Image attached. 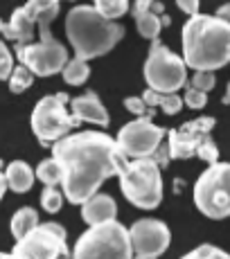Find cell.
Segmentation results:
<instances>
[{
  "instance_id": "obj_1",
  "label": "cell",
  "mask_w": 230,
  "mask_h": 259,
  "mask_svg": "<svg viewBox=\"0 0 230 259\" xmlns=\"http://www.w3.org/2000/svg\"><path fill=\"white\" fill-rule=\"evenodd\" d=\"M52 147V158L61 165L63 198L82 205L88 196L99 192L102 183L118 176L129 160L111 136L102 131H82L59 138Z\"/></svg>"
},
{
  "instance_id": "obj_2",
  "label": "cell",
  "mask_w": 230,
  "mask_h": 259,
  "mask_svg": "<svg viewBox=\"0 0 230 259\" xmlns=\"http://www.w3.org/2000/svg\"><path fill=\"white\" fill-rule=\"evenodd\" d=\"M183 61L192 70H219L230 61V23L194 14L183 25Z\"/></svg>"
},
{
  "instance_id": "obj_3",
  "label": "cell",
  "mask_w": 230,
  "mask_h": 259,
  "mask_svg": "<svg viewBox=\"0 0 230 259\" xmlns=\"http://www.w3.org/2000/svg\"><path fill=\"white\" fill-rule=\"evenodd\" d=\"M66 34L77 59H95L108 54L124 36V27L104 18L93 5H77L66 16Z\"/></svg>"
},
{
  "instance_id": "obj_4",
  "label": "cell",
  "mask_w": 230,
  "mask_h": 259,
  "mask_svg": "<svg viewBox=\"0 0 230 259\" xmlns=\"http://www.w3.org/2000/svg\"><path fill=\"white\" fill-rule=\"evenodd\" d=\"M120 189L124 198L140 210H154L163 201L161 167L151 158H133L120 169Z\"/></svg>"
},
{
  "instance_id": "obj_5",
  "label": "cell",
  "mask_w": 230,
  "mask_h": 259,
  "mask_svg": "<svg viewBox=\"0 0 230 259\" xmlns=\"http://www.w3.org/2000/svg\"><path fill=\"white\" fill-rule=\"evenodd\" d=\"M72 259H131L129 230L120 221L91 226L74 243Z\"/></svg>"
},
{
  "instance_id": "obj_6",
  "label": "cell",
  "mask_w": 230,
  "mask_h": 259,
  "mask_svg": "<svg viewBox=\"0 0 230 259\" xmlns=\"http://www.w3.org/2000/svg\"><path fill=\"white\" fill-rule=\"evenodd\" d=\"M194 203L208 219L221 221L230 217V165L214 162L194 183Z\"/></svg>"
},
{
  "instance_id": "obj_7",
  "label": "cell",
  "mask_w": 230,
  "mask_h": 259,
  "mask_svg": "<svg viewBox=\"0 0 230 259\" xmlns=\"http://www.w3.org/2000/svg\"><path fill=\"white\" fill-rule=\"evenodd\" d=\"M144 79L156 93H176L187 81V66L183 57L174 54L158 38H154L149 57L144 61Z\"/></svg>"
},
{
  "instance_id": "obj_8",
  "label": "cell",
  "mask_w": 230,
  "mask_h": 259,
  "mask_svg": "<svg viewBox=\"0 0 230 259\" xmlns=\"http://www.w3.org/2000/svg\"><path fill=\"white\" fill-rule=\"evenodd\" d=\"M66 104H68V95L59 93V95H48V97L39 99V104L34 106L32 131L43 147L57 142L59 138L68 136L79 124L77 119L66 111Z\"/></svg>"
},
{
  "instance_id": "obj_9",
  "label": "cell",
  "mask_w": 230,
  "mask_h": 259,
  "mask_svg": "<svg viewBox=\"0 0 230 259\" xmlns=\"http://www.w3.org/2000/svg\"><path fill=\"white\" fill-rule=\"evenodd\" d=\"M68 232L61 223H39L25 237L16 239L14 255L21 259H59L68 250Z\"/></svg>"
},
{
  "instance_id": "obj_10",
  "label": "cell",
  "mask_w": 230,
  "mask_h": 259,
  "mask_svg": "<svg viewBox=\"0 0 230 259\" xmlns=\"http://www.w3.org/2000/svg\"><path fill=\"white\" fill-rule=\"evenodd\" d=\"M16 57L25 68L34 77H52V74L61 72V68L68 61L66 46L59 43L57 38H48V41L39 43H25V46H16Z\"/></svg>"
},
{
  "instance_id": "obj_11",
  "label": "cell",
  "mask_w": 230,
  "mask_h": 259,
  "mask_svg": "<svg viewBox=\"0 0 230 259\" xmlns=\"http://www.w3.org/2000/svg\"><path fill=\"white\" fill-rule=\"evenodd\" d=\"M165 128L149 117H136L120 128L115 144L127 158H149L163 142Z\"/></svg>"
},
{
  "instance_id": "obj_12",
  "label": "cell",
  "mask_w": 230,
  "mask_h": 259,
  "mask_svg": "<svg viewBox=\"0 0 230 259\" xmlns=\"http://www.w3.org/2000/svg\"><path fill=\"white\" fill-rule=\"evenodd\" d=\"M169 228L156 219H140L129 228L131 259H158L169 246Z\"/></svg>"
},
{
  "instance_id": "obj_13",
  "label": "cell",
  "mask_w": 230,
  "mask_h": 259,
  "mask_svg": "<svg viewBox=\"0 0 230 259\" xmlns=\"http://www.w3.org/2000/svg\"><path fill=\"white\" fill-rule=\"evenodd\" d=\"M212 128H214V117H197L192 122L181 124L178 128H172L167 144L169 158H176V160L192 158L197 147L201 144L203 138L210 136Z\"/></svg>"
},
{
  "instance_id": "obj_14",
  "label": "cell",
  "mask_w": 230,
  "mask_h": 259,
  "mask_svg": "<svg viewBox=\"0 0 230 259\" xmlns=\"http://www.w3.org/2000/svg\"><path fill=\"white\" fill-rule=\"evenodd\" d=\"M34 27H36V12H34L32 3L18 7L7 23L0 21V34H3L5 38H9V41H14L16 46L32 43Z\"/></svg>"
},
{
  "instance_id": "obj_15",
  "label": "cell",
  "mask_w": 230,
  "mask_h": 259,
  "mask_svg": "<svg viewBox=\"0 0 230 259\" xmlns=\"http://www.w3.org/2000/svg\"><path fill=\"white\" fill-rule=\"evenodd\" d=\"M70 111H72V117L77 122H91L97 124V126H108V122H111L108 111L104 108V104L99 102V97L93 91L74 97L70 102Z\"/></svg>"
},
{
  "instance_id": "obj_16",
  "label": "cell",
  "mask_w": 230,
  "mask_h": 259,
  "mask_svg": "<svg viewBox=\"0 0 230 259\" xmlns=\"http://www.w3.org/2000/svg\"><path fill=\"white\" fill-rule=\"evenodd\" d=\"M118 214V205L108 194H99L95 192L93 196H88L82 203V219L88 226H97V223H106L113 221Z\"/></svg>"
},
{
  "instance_id": "obj_17",
  "label": "cell",
  "mask_w": 230,
  "mask_h": 259,
  "mask_svg": "<svg viewBox=\"0 0 230 259\" xmlns=\"http://www.w3.org/2000/svg\"><path fill=\"white\" fill-rule=\"evenodd\" d=\"M5 183H7V187H12V192L16 194H25L29 192L34 185V169L27 165L25 160H14L9 162L7 169H5Z\"/></svg>"
},
{
  "instance_id": "obj_18",
  "label": "cell",
  "mask_w": 230,
  "mask_h": 259,
  "mask_svg": "<svg viewBox=\"0 0 230 259\" xmlns=\"http://www.w3.org/2000/svg\"><path fill=\"white\" fill-rule=\"evenodd\" d=\"M142 99L154 111H156V106L163 108L165 115H178L183 111V97H178L176 93H156L149 88V91H144Z\"/></svg>"
},
{
  "instance_id": "obj_19",
  "label": "cell",
  "mask_w": 230,
  "mask_h": 259,
  "mask_svg": "<svg viewBox=\"0 0 230 259\" xmlns=\"http://www.w3.org/2000/svg\"><path fill=\"white\" fill-rule=\"evenodd\" d=\"M36 226H39V214H36V210H32V207H21V210L12 217V235H14V239L25 237Z\"/></svg>"
},
{
  "instance_id": "obj_20",
  "label": "cell",
  "mask_w": 230,
  "mask_h": 259,
  "mask_svg": "<svg viewBox=\"0 0 230 259\" xmlns=\"http://www.w3.org/2000/svg\"><path fill=\"white\" fill-rule=\"evenodd\" d=\"M61 74L70 86H82V83H86L88 77H91V68H88V61L74 57V59H70V61H66V66L61 68Z\"/></svg>"
},
{
  "instance_id": "obj_21",
  "label": "cell",
  "mask_w": 230,
  "mask_h": 259,
  "mask_svg": "<svg viewBox=\"0 0 230 259\" xmlns=\"http://www.w3.org/2000/svg\"><path fill=\"white\" fill-rule=\"evenodd\" d=\"M136 27L138 32L142 34L144 38H149V41H154V38H158V34H161V27H163V16H158L154 9H149V12H140L136 14Z\"/></svg>"
},
{
  "instance_id": "obj_22",
  "label": "cell",
  "mask_w": 230,
  "mask_h": 259,
  "mask_svg": "<svg viewBox=\"0 0 230 259\" xmlns=\"http://www.w3.org/2000/svg\"><path fill=\"white\" fill-rule=\"evenodd\" d=\"M34 176L39 178V181L43 183V185H50V187H57L61 185V178H63V169L59 165L54 158H46V160L39 162L36 171H34Z\"/></svg>"
},
{
  "instance_id": "obj_23",
  "label": "cell",
  "mask_w": 230,
  "mask_h": 259,
  "mask_svg": "<svg viewBox=\"0 0 230 259\" xmlns=\"http://www.w3.org/2000/svg\"><path fill=\"white\" fill-rule=\"evenodd\" d=\"M93 7L108 21L122 18L129 12V0H93Z\"/></svg>"
},
{
  "instance_id": "obj_24",
  "label": "cell",
  "mask_w": 230,
  "mask_h": 259,
  "mask_svg": "<svg viewBox=\"0 0 230 259\" xmlns=\"http://www.w3.org/2000/svg\"><path fill=\"white\" fill-rule=\"evenodd\" d=\"M7 81H9V91L18 95V93L27 91V88L34 83V74L29 72V68H25L23 63H21V66H14V68H12V72H9Z\"/></svg>"
},
{
  "instance_id": "obj_25",
  "label": "cell",
  "mask_w": 230,
  "mask_h": 259,
  "mask_svg": "<svg viewBox=\"0 0 230 259\" xmlns=\"http://www.w3.org/2000/svg\"><path fill=\"white\" fill-rule=\"evenodd\" d=\"M61 205H63V194L57 187L46 185V189L41 192V207L50 214H57L61 210Z\"/></svg>"
},
{
  "instance_id": "obj_26",
  "label": "cell",
  "mask_w": 230,
  "mask_h": 259,
  "mask_svg": "<svg viewBox=\"0 0 230 259\" xmlns=\"http://www.w3.org/2000/svg\"><path fill=\"white\" fill-rule=\"evenodd\" d=\"M181 259H230V257H228V252L221 250V248L210 246V243H203V246L189 250L187 255H183Z\"/></svg>"
},
{
  "instance_id": "obj_27",
  "label": "cell",
  "mask_w": 230,
  "mask_h": 259,
  "mask_svg": "<svg viewBox=\"0 0 230 259\" xmlns=\"http://www.w3.org/2000/svg\"><path fill=\"white\" fill-rule=\"evenodd\" d=\"M194 156H199L203 162H208V165H214V162H219V149H217V144L212 142V138L206 136L201 140V144L197 147Z\"/></svg>"
},
{
  "instance_id": "obj_28",
  "label": "cell",
  "mask_w": 230,
  "mask_h": 259,
  "mask_svg": "<svg viewBox=\"0 0 230 259\" xmlns=\"http://www.w3.org/2000/svg\"><path fill=\"white\" fill-rule=\"evenodd\" d=\"M214 83H217V77H214V72H210V70H197V72H194L192 83H189V86L197 88V91H201V93H208V91H212V88H214Z\"/></svg>"
},
{
  "instance_id": "obj_29",
  "label": "cell",
  "mask_w": 230,
  "mask_h": 259,
  "mask_svg": "<svg viewBox=\"0 0 230 259\" xmlns=\"http://www.w3.org/2000/svg\"><path fill=\"white\" fill-rule=\"evenodd\" d=\"M183 104L187 108L201 111V108L208 104V93H201V91H197V88L187 86V91H185V97H183Z\"/></svg>"
},
{
  "instance_id": "obj_30",
  "label": "cell",
  "mask_w": 230,
  "mask_h": 259,
  "mask_svg": "<svg viewBox=\"0 0 230 259\" xmlns=\"http://www.w3.org/2000/svg\"><path fill=\"white\" fill-rule=\"evenodd\" d=\"M124 108H127L129 113H133V115H138V117H149L154 113V108H149L142 97H127L124 99Z\"/></svg>"
},
{
  "instance_id": "obj_31",
  "label": "cell",
  "mask_w": 230,
  "mask_h": 259,
  "mask_svg": "<svg viewBox=\"0 0 230 259\" xmlns=\"http://www.w3.org/2000/svg\"><path fill=\"white\" fill-rule=\"evenodd\" d=\"M12 68H14V54H12V50L0 41V81H5L9 77Z\"/></svg>"
},
{
  "instance_id": "obj_32",
  "label": "cell",
  "mask_w": 230,
  "mask_h": 259,
  "mask_svg": "<svg viewBox=\"0 0 230 259\" xmlns=\"http://www.w3.org/2000/svg\"><path fill=\"white\" fill-rule=\"evenodd\" d=\"M178 9H181L183 14H187V16H194V14H199V0H176Z\"/></svg>"
},
{
  "instance_id": "obj_33",
  "label": "cell",
  "mask_w": 230,
  "mask_h": 259,
  "mask_svg": "<svg viewBox=\"0 0 230 259\" xmlns=\"http://www.w3.org/2000/svg\"><path fill=\"white\" fill-rule=\"evenodd\" d=\"M129 3H133L131 5V14L136 16V14H140V12H149L156 0H129Z\"/></svg>"
},
{
  "instance_id": "obj_34",
  "label": "cell",
  "mask_w": 230,
  "mask_h": 259,
  "mask_svg": "<svg viewBox=\"0 0 230 259\" xmlns=\"http://www.w3.org/2000/svg\"><path fill=\"white\" fill-rule=\"evenodd\" d=\"M228 14H230V7H228V5H223V7L219 9V12L214 14V16H217V18H221V21H228Z\"/></svg>"
},
{
  "instance_id": "obj_35",
  "label": "cell",
  "mask_w": 230,
  "mask_h": 259,
  "mask_svg": "<svg viewBox=\"0 0 230 259\" xmlns=\"http://www.w3.org/2000/svg\"><path fill=\"white\" fill-rule=\"evenodd\" d=\"M5 192H7V183H5V174L0 171V198L5 196Z\"/></svg>"
},
{
  "instance_id": "obj_36",
  "label": "cell",
  "mask_w": 230,
  "mask_h": 259,
  "mask_svg": "<svg viewBox=\"0 0 230 259\" xmlns=\"http://www.w3.org/2000/svg\"><path fill=\"white\" fill-rule=\"evenodd\" d=\"M0 259H21V257H16L14 252H0Z\"/></svg>"
},
{
  "instance_id": "obj_37",
  "label": "cell",
  "mask_w": 230,
  "mask_h": 259,
  "mask_svg": "<svg viewBox=\"0 0 230 259\" xmlns=\"http://www.w3.org/2000/svg\"><path fill=\"white\" fill-rule=\"evenodd\" d=\"M59 259H72V257H70V252H66V255H61Z\"/></svg>"
}]
</instances>
